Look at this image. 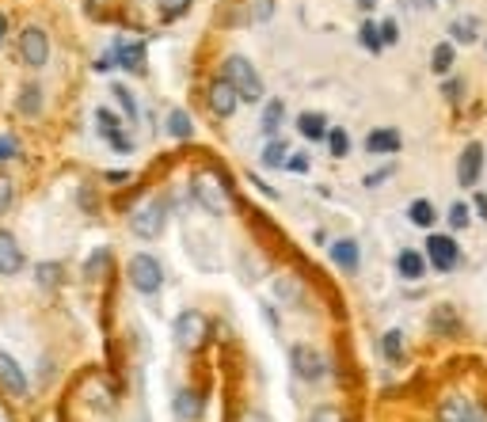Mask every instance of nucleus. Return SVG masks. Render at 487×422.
<instances>
[{
	"mask_svg": "<svg viewBox=\"0 0 487 422\" xmlns=\"http://www.w3.org/2000/svg\"><path fill=\"white\" fill-rule=\"evenodd\" d=\"M221 76H228V84L240 92V99H244V103H259V99H263V80H259V69L251 65L248 57L232 54V57L225 61V73H221Z\"/></svg>",
	"mask_w": 487,
	"mask_h": 422,
	"instance_id": "1",
	"label": "nucleus"
},
{
	"mask_svg": "<svg viewBox=\"0 0 487 422\" xmlns=\"http://www.w3.org/2000/svg\"><path fill=\"white\" fill-rule=\"evenodd\" d=\"M172 339H176V347L187 350V354L202 350L206 339H209V320H206L202 312H195V308L179 312V316H176V327H172Z\"/></svg>",
	"mask_w": 487,
	"mask_h": 422,
	"instance_id": "2",
	"label": "nucleus"
},
{
	"mask_svg": "<svg viewBox=\"0 0 487 422\" xmlns=\"http://www.w3.org/2000/svg\"><path fill=\"white\" fill-rule=\"evenodd\" d=\"M190 195H195V202L214 217H221L228 209V186L214 172H198L195 179H190Z\"/></svg>",
	"mask_w": 487,
	"mask_h": 422,
	"instance_id": "3",
	"label": "nucleus"
},
{
	"mask_svg": "<svg viewBox=\"0 0 487 422\" xmlns=\"http://www.w3.org/2000/svg\"><path fill=\"white\" fill-rule=\"evenodd\" d=\"M164 221H167V206H164V198H157V195L141 198V202L134 206V214H130L134 232H137V236H145V240H157L160 228H164Z\"/></svg>",
	"mask_w": 487,
	"mask_h": 422,
	"instance_id": "4",
	"label": "nucleus"
},
{
	"mask_svg": "<svg viewBox=\"0 0 487 422\" xmlns=\"http://www.w3.org/2000/svg\"><path fill=\"white\" fill-rule=\"evenodd\" d=\"M289 369L301 377V381L316 385V381H324V373H328V362H324V354L316 350V347H293L289 350Z\"/></svg>",
	"mask_w": 487,
	"mask_h": 422,
	"instance_id": "5",
	"label": "nucleus"
},
{
	"mask_svg": "<svg viewBox=\"0 0 487 422\" xmlns=\"http://www.w3.org/2000/svg\"><path fill=\"white\" fill-rule=\"evenodd\" d=\"M130 282H134L137 293L153 297V293L164 286V266H160L153 256H134V259H130Z\"/></svg>",
	"mask_w": 487,
	"mask_h": 422,
	"instance_id": "6",
	"label": "nucleus"
},
{
	"mask_svg": "<svg viewBox=\"0 0 487 422\" xmlns=\"http://www.w3.org/2000/svg\"><path fill=\"white\" fill-rule=\"evenodd\" d=\"M19 57H24V65L31 69H42L50 61V38L42 27H27L24 35H19Z\"/></svg>",
	"mask_w": 487,
	"mask_h": 422,
	"instance_id": "7",
	"label": "nucleus"
},
{
	"mask_svg": "<svg viewBox=\"0 0 487 422\" xmlns=\"http://www.w3.org/2000/svg\"><path fill=\"white\" fill-rule=\"evenodd\" d=\"M206 103H209V111H214L218 118H228V115H237V107H240V92L228 84V76H218V80H209Z\"/></svg>",
	"mask_w": 487,
	"mask_h": 422,
	"instance_id": "8",
	"label": "nucleus"
},
{
	"mask_svg": "<svg viewBox=\"0 0 487 422\" xmlns=\"http://www.w3.org/2000/svg\"><path fill=\"white\" fill-rule=\"evenodd\" d=\"M427 256H431V266H434V270L446 274V270H453V266H457L461 247L453 244V236H438V232H434V236L427 240Z\"/></svg>",
	"mask_w": 487,
	"mask_h": 422,
	"instance_id": "9",
	"label": "nucleus"
},
{
	"mask_svg": "<svg viewBox=\"0 0 487 422\" xmlns=\"http://www.w3.org/2000/svg\"><path fill=\"white\" fill-rule=\"evenodd\" d=\"M27 266V259H24V247L15 244V236L8 228H0V274L5 278H12V274H19Z\"/></svg>",
	"mask_w": 487,
	"mask_h": 422,
	"instance_id": "10",
	"label": "nucleus"
},
{
	"mask_svg": "<svg viewBox=\"0 0 487 422\" xmlns=\"http://www.w3.org/2000/svg\"><path fill=\"white\" fill-rule=\"evenodd\" d=\"M480 172H483V145H464V153H461V160H457V183L461 186H472L476 179H480Z\"/></svg>",
	"mask_w": 487,
	"mask_h": 422,
	"instance_id": "11",
	"label": "nucleus"
},
{
	"mask_svg": "<svg viewBox=\"0 0 487 422\" xmlns=\"http://www.w3.org/2000/svg\"><path fill=\"white\" fill-rule=\"evenodd\" d=\"M0 388L12 392V396H27V377L15 366V357L5 350H0Z\"/></svg>",
	"mask_w": 487,
	"mask_h": 422,
	"instance_id": "12",
	"label": "nucleus"
},
{
	"mask_svg": "<svg viewBox=\"0 0 487 422\" xmlns=\"http://www.w3.org/2000/svg\"><path fill=\"white\" fill-rule=\"evenodd\" d=\"M115 54H118V65L122 69H130V73H141L145 69V42H118Z\"/></svg>",
	"mask_w": 487,
	"mask_h": 422,
	"instance_id": "13",
	"label": "nucleus"
},
{
	"mask_svg": "<svg viewBox=\"0 0 487 422\" xmlns=\"http://www.w3.org/2000/svg\"><path fill=\"white\" fill-rule=\"evenodd\" d=\"M438 422H476V407L469 399H446L438 407Z\"/></svg>",
	"mask_w": 487,
	"mask_h": 422,
	"instance_id": "14",
	"label": "nucleus"
},
{
	"mask_svg": "<svg viewBox=\"0 0 487 422\" xmlns=\"http://www.w3.org/2000/svg\"><path fill=\"white\" fill-rule=\"evenodd\" d=\"M331 263H335L339 270L354 274V270H358V244H354V240H335V244H331Z\"/></svg>",
	"mask_w": 487,
	"mask_h": 422,
	"instance_id": "15",
	"label": "nucleus"
},
{
	"mask_svg": "<svg viewBox=\"0 0 487 422\" xmlns=\"http://www.w3.org/2000/svg\"><path fill=\"white\" fill-rule=\"evenodd\" d=\"M298 130H301V137H309V141H328V118L324 115H301L298 118Z\"/></svg>",
	"mask_w": 487,
	"mask_h": 422,
	"instance_id": "16",
	"label": "nucleus"
},
{
	"mask_svg": "<svg viewBox=\"0 0 487 422\" xmlns=\"http://www.w3.org/2000/svg\"><path fill=\"white\" fill-rule=\"evenodd\" d=\"M396 270L400 274H404V278H422V270H427V263H422V256H419V251H411V247H404V251H400V256H396Z\"/></svg>",
	"mask_w": 487,
	"mask_h": 422,
	"instance_id": "17",
	"label": "nucleus"
},
{
	"mask_svg": "<svg viewBox=\"0 0 487 422\" xmlns=\"http://www.w3.org/2000/svg\"><path fill=\"white\" fill-rule=\"evenodd\" d=\"M198 415H202L198 392H179V396H176V418H179V422H195Z\"/></svg>",
	"mask_w": 487,
	"mask_h": 422,
	"instance_id": "18",
	"label": "nucleus"
},
{
	"mask_svg": "<svg viewBox=\"0 0 487 422\" xmlns=\"http://www.w3.org/2000/svg\"><path fill=\"white\" fill-rule=\"evenodd\" d=\"M400 145H404V141H400L396 130H373L370 141H366V149H370V153H396Z\"/></svg>",
	"mask_w": 487,
	"mask_h": 422,
	"instance_id": "19",
	"label": "nucleus"
},
{
	"mask_svg": "<svg viewBox=\"0 0 487 422\" xmlns=\"http://www.w3.org/2000/svg\"><path fill=\"white\" fill-rule=\"evenodd\" d=\"M286 160H289V141H286V137L267 141V149H263V164H267V167H286Z\"/></svg>",
	"mask_w": 487,
	"mask_h": 422,
	"instance_id": "20",
	"label": "nucleus"
},
{
	"mask_svg": "<svg viewBox=\"0 0 487 422\" xmlns=\"http://www.w3.org/2000/svg\"><path fill=\"white\" fill-rule=\"evenodd\" d=\"M15 107H19V111H24L27 118H35V115L42 111V92L35 88V84H27V88H24V92H19V99H15Z\"/></svg>",
	"mask_w": 487,
	"mask_h": 422,
	"instance_id": "21",
	"label": "nucleus"
},
{
	"mask_svg": "<svg viewBox=\"0 0 487 422\" xmlns=\"http://www.w3.org/2000/svg\"><path fill=\"white\" fill-rule=\"evenodd\" d=\"M453 42H441V46H434V54H431V69L441 76V73H450L453 69Z\"/></svg>",
	"mask_w": 487,
	"mask_h": 422,
	"instance_id": "22",
	"label": "nucleus"
},
{
	"mask_svg": "<svg viewBox=\"0 0 487 422\" xmlns=\"http://www.w3.org/2000/svg\"><path fill=\"white\" fill-rule=\"evenodd\" d=\"M167 134H172L176 141H187L190 137V118L183 111H167Z\"/></svg>",
	"mask_w": 487,
	"mask_h": 422,
	"instance_id": "23",
	"label": "nucleus"
},
{
	"mask_svg": "<svg viewBox=\"0 0 487 422\" xmlns=\"http://www.w3.org/2000/svg\"><path fill=\"white\" fill-rule=\"evenodd\" d=\"M282 107H286L282 99H270L267 107H263V134H274V130H279V122H282Z\"/></svg>",
	"mask_w": 487,
	"mask_h": 422,
	"instance_id": "24",
	"label": "nucleus"
},
{
	"mask_svg": "<svg viewBox=\"0 0 487 422\" xmlns=\"http://www.w3.org/2000/svg\"><path fill=\"white\" fill-rule=\"evenodd\" d=\"M380 350H385L389 362H400V357H404V335H400V331H389L385 339H380Z\"/></svg>",
	"mask_w": 487,
	"mask_h": 422,
	"instance_id": "25",
	"label": "nucleus"
},
{
	"mask_svg": "<svg viewBox=\"0 0 487 422\" xmlns=\"http://www.w3.org/2000/svg\"><path fill=\"white\" fill-rule=\"evenodd\" d=\"M476 35H480V24H476L472 15H461V19H453V38H457V42H472Z\"/></svg>",
	"mask_w": 487,
	"mask_h": 422,
	"instance_id": "26",
	"label": "nucleus"
},
{
	"mask_svg": "<svg viewBox=\"0 0 487 422\" xmlns=\"http://www.w3.org/2000/svg\"><path fill=\"white\" fill-rule=\"evenodd\" d=\"M408 214H411V221H415L419 228H431V225H434V206H431V202H411Z\"/></svg>",
	"mask_w": 487,
	"mask_h": 422,
	"instance_id": "27",
	"label": "nucleus"
},
{
	"mask_svg": "<svg viewBox=\"0 0 487 422\" xmlns=\"http://www.w3.org/2000/svg\"><path fill=\"white\" fill-rule=\"evenodd\" d=\"M12 202H15V183H12V176L0 172V217L12 209Z\"/></svg>",
	"mask_w": 487,
	"mask_h": 422,
	"instance_id": "28",
	"label": "nucleus"
},
{
	"mask_svg": "<svg viewBox=\"0 0 487 422\" xmlns=\"http://www.w3.org/2000/svg\"><path fill=\"white\" fill-rule=\"evenodd\" d=\"M35 274H38V282L46 286V289H57V286H61V266H57V263H42Z\"/></svg>",
	"mask_w": 487,
	"mask_h": 422,
	"instance_id": "29",
	"label": "nucleus"
},
{
	"mask_svg": "<svg viewBox=\"0 0 487 422\" xmlns=\"http://www.w3.org/2000/svg\"><path fill=\"white\" fill-rule=\"evenodd\" d=\"M328 149H331V156H347V153H350L347 130H331V134H328Z\"/></svg>",
	"mask_w": 487,
	"mask_h": 422,
	"instance_id": "30",
	"label": "nucleus"
},
{
	"mask_svg": "<svg viewBox=\"0 0 487 422\" xmlns=\"http://www.w3.org/2000/svg\"><path fill=\"white\" fill-rule=\"evenodd\" d=\"M362 46H366L370 54H380V46H385V38H380L377 24H362Z\"/></svg>",
	"mask_w": 487,
	"mask_h": 422,
	"instance_id": "31",
	"label": "nucleus"
},
{
	"mask_svg": "<svg viewBox=\"0 0 487 422\" xmlns=\"http://www.w3.org/2000/svg\"><path fill=\"white\" fill-rule=\"evenodd\" d=\"M96 122H99V130H103V137H107V141H111L115 134H122V126H118V118H115V115H111L107 107H103V111L96 115Z\"/></svg>",
	"mask_w": 487,
	"mask_h": 422,
	"instance_id": "32",
	"label": "nucleus"
},
{
	"mask_svg": "<svg viewBox=\"0 0 487 422\" xmlns=\"http://www.w3.org/2000/svg\"><path fill=\"white\" fill-rule=\"evenodd\" d=\"M157 5H160V15L164 19H179L190 8V0H157Z\"/></svg>",
	"mask_w": 487,
	"mask_h": 422,
	"instance_id": "33",
	"label": "nucleus"
},
{
	"mask_svg": "<svg viewBox=\"0 0 487 422\" xmlns=\"http://www.w3.org/2000/svg\"><path fill=\"white\" fill-rule=\"evenodd\" d=\"M111 95L122 103V111H126V115H130V118H137V103H134V95H130V92L122 88V84H111Z\"/></svg>",
	"mask_w": 487,
	"mask_h": 422,
	"instance_id": "34",
	"label": "nucleus"
},
{
	"mask_svg": "<svg viewBox=\"0 0 487 422\" xmlns=\"http://www.w3.org/2000/svg\"><path fill=\"white\" fill-rule=\"evenodd\" d=\"M309 422H343V411L331 407V404H324V407H316V411L309 415Z\"/></svg>",
	"mask_w": 487,
	"mask_h": 422,
	"instance_id": "35",
	"label": "nucleus"
},
{
	"mask_svg": "<svg viewBox=\"0 0 487 422\" xmlns=\"http://www.w3.org/2000/svg\"><path fill=\"white\" fill-rule=\"evenodd\" d=\"M270 15H274V0H251V19L256 24H267Z\"/></svg>",
	"mask_w": 487,
	"mask_h": 422,
	"instance_id": "36",
	"label": "nucleus"
},
{
	"mask_svg": "<svg viewBox=\"0 0 487 422\" xmlns=\"http://www.w3.org/2000/svg\"><path fill=\"white\" fill-rule=\"evenodd\" d=\"M15 153H19V141L8 137V134H0V160H12Z\"/></svg>",
	"mask_w": 487,
	"mask_h": 422,
	"instance_id": "37",
	"label": "nucleus"
},
{
	"mask_svg": "<svg viewBox=\"0 0 487 422\" xmlns=\"http://www.w3.org/2000/svg\"><path fill=\"white\" fill-rule=\"evenodd\" d=\"M450 225H453V228H469V209H464L461 202L450 209Z\"/></svg>",
	"mask_w": 487,
	"mask_h": 422,
	"instance_id": "38",
	"label": "nucleus"
},
{
	"mask_svg": "<svg viewBox=\"0 0 487 422\" xmlns=\"http://www.w3.org/2000/svg\"><path fill=\"white\" fill-rule=\"evenodd\" d=\"M286 172H293V176H305V172H309V160H305L301 153H293V156L286 160Z\"/></svg>",
	"mask_w": 487,
	"mask_h": 422,
	"instance_id": "39",
	"label": "nucleus"
},
{
	"mask_svg": "<svg viewBox=\"0 0 487 422\" xmlns=\"http://www.w3.org/2000/svg\"><path fill=\"white\" fill-rule=\"evenodd\" d=\"M380 38H385L389 46H392V42H396V24H392V19H385V24H380Z\"/></svg>",
	"mask_w": 487,
	"mask_h": 422,
	"instance_id": "40",
	"label": "nucleus"
},
{
	"mask_svg": "<svg viewBox=\"0 0 487 422\" xmlns=\"http://www.w3.org/2000/svg\"><path fill=\"white\" fill-rule=\"evenodd\" d=\"M476 209H480V217L487 221V195H476Z\"/></svg>",
	"mask_w": 487,
	"mask_h": 422,
	"instance_id": "41",
	"label": "nucleus"
},
{
	"mask_svg": "<svg viewBox=\"0 0 487 422\" xmlns=\"http://www.w3.org/2000/svg\"><path fill=\"white\" fill-rule=\"evenodd\" d=\"M5 27H8V24H5V19H0V42H5Z\"/></svg>",
	"mask_w": 487,
	"mask_h": 422,
	"instance_id": "42",
	"label": "nucleus"
},
{
	"mask_svg": "<svg viewBox=\"0 0 487 422\" xmlns=\"http://www.w3.org/2000/svg\"><path fill=\"white\" fill-rule=\"evenodd\" d=\"M0 422H8V411L5 407H0Z\"/></svg>",
	"mask_w": 487,
	"mask_h": 422,
	"instance_id": "43",
	"label": "nucleus"
},
{
	"mask_svg": "<svg viewBox=\"0 0 487 422\" xmlns=\"http://www.w3.org/2000/svg\"><path fill=\"white\" fill-rule=\"evenodd\" d=\"M370 5H373V0H362V8H370Z\"/></svg>",
	"mask_w": 487,
	"mask_h": 422,
	"instance_id": "44",
	"label": "nucleus"
}]
</instances>
